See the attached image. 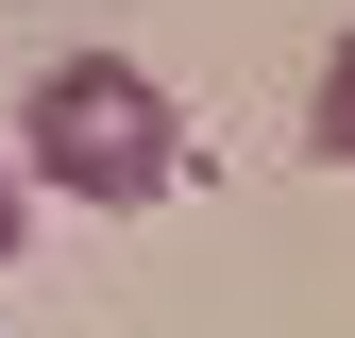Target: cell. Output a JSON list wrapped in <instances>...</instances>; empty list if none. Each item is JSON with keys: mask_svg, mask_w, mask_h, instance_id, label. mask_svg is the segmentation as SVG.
I'll list each match as a JSON object with an SVG mask.
<instances>
[{"mask_svg": "<svg viewBox=\"0 0 355 338\" xmlns=\"http://www.w3.org/2000/svg\"><path fill=\"white\" fill-rule=\"evenodd\" d=\"M34 186H68V203H102V220H136V203H169V169H187V118H169V84L136 51H68V68H34Z\"/></svg>", "mask_w": 355, "mask_h": 338, "instance_id": "cell-1", "label": "cell"}, {"mask_svg": "<svg viewBox=\"0 0 355 338\" xmlns=\"http://www.w3.org/2000/svg\"><path fill=\"white\" fill-rule=\"evenodd\" d=\"M304 152H338V169H355V34L322 51V102H304Z\"/></svg>", "mask_w": 355, "mask_h": 338, "instance_id": "cell-2", "label": "cell"}, {"mask_svg": "<svg viewBox=\"0 0 355 338\" xmlns=\"http://www.w3.org/2000/svg\"><path fill=\"white\" fill-rule=\"evenodd\" d=\"M17 220H34V186H17V136H0V254H17Z\"/></svg>", "mask_w": 355, "mask_h": 338, "instance_id": "cell-3", "label": "cell"}]
</instances>
